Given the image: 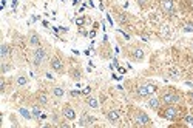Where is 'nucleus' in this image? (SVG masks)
I'll use <instances>...</instances> for the list:
<instances>
[{"label": "nucleus", "mask_w": 193, "mask_h": 128, "mask_svg": "<svg viewBox=\"0 0 193 128\" xmlns=\"http://www.w3.org/2000/svg\"><path fill=\"white\" fill-rule=\"evenodd\" d=\"M17 3H19V0H12V11H16V8H17Z\"/></svg>", "instance_id": "33"}, {"label": "nucleus", "mask_w": 193, "mask_h": 128, "mask_svg": "<svg viewBox=\"0 0 193 128\" xmlns=\"http://www.w3.org/2000/svg\"><path fill=\"white\" fill-rule=\"evenodd\" d=\"M117 31H119V33H120V34H122V36H124V39H127V40H128V39H130V34H127V33H125V31H122V30H117Z\"/></svg>", "instance_id": "27"}, {"label": "nucleus", "mask_w": 193, "mask_h": 128, "mask_svg": "<svg viewBox=\"0 0 193 128\" xmlns=\"http://www.w3.org/2000/svg\"><path fill=\"white\" fill-rule=\"evenodd\" d=\"M70 76H71V79H74V80H77V82H79L80 77H82L79 70H71V71H70Z\"/></svg>", "instance_id": "21"}, {"label": "nucleus", "mask_w": 193, "mask_h": 128, "mask_svg": "<svg viewBox=\"0 0 193 128\" xmlns=\"http://www.w3.org/2000/svg\"><path fill=\"white\" fill-rule=\"evenodd\" d=\"M91 93V88L90 86H87V88H83V91H82V94H85V96H88Z\"/></svg>", "instance_id": "28"}, {"label": "nucleus", "mask_w": 193, "mask_h": 128, "mask_svg": "<svg viewBox=\"0 0 193 128\" xmlns=\"http://www.w3.org/2000/svg\"><path fill=\"white\" fill-rule=\"evenodd\" d=\"M53 94H54V97L60 99V97H64V96H65V89H64V88H60V86H54V88H53Z\"/></svg>", "instance_id": "16"}, {"label": "nucleus", "mask_w": 193, "mask_h": 128, "mask_svg": "<svg viewBox=\"0 0 193 128\" xmlns=\"http://www.w3.org/2000/svg\"><path fill=\"white\" fill-rule=\"evenodd\" d=\"M30 43H31L34 48L40 46V37H39V34L36 31H31V33H30Z\"/></svg>", "instance_id": "12"}, {"label": "nucleus", "mask_w": 193, "mask_h": 128, "mask_svg": "<svg viewBox=\"0 0 193 128\" xmlns=\"http://www.w3.org/2000/svg\"><path fill=\"white\" fill-rule=\"evenodd\" d=\"M45 60H46V53H45V49H43L42 46H37V48L33 51V63H34L36 66H40Z\"/></svg>", "instance_id": "4"}, {"label": "nucleus", "mask_w": 193, "mask_h": 128, "mask_svg": "<svg viewBox=\"0 0 193 128\" xmlns=\"http://www.w3.org/2000/svg\"><path fill=\"white\" fill-rule=\"evenodd\" d=\"M184 121H186V124H189L190 127H193V116L192 114H187V116L184 117Z\"/></svg>", "instance_id": "22"}, {"label": "nucleus", "mask_w": 193, "mask_h": 128, "mask_svg": "<svg viewBox=\"0 0 193 128\" xmlns=\"http://www.w3.org/2000/svg\"><path fill=\"white\" fill-rule=\"evenodd\" d=\"M79 2H80V0H73V6H76L77 3H79Z\"/></svg>", "instance_id": "36"}, {"label": "nucleus", "mask_w": 193, "mask_h": 128, "mask_svg": "<svg viewBox=\"0 0 193 128\" xmlns=\"http://www.w3.org/2000/svg\"><path fill=\"white\" fill-rule=\"evenodd\" d=\"M9 53H11V48H9V45H6V43H2V46H0V57H8L9 56Z\"/></svg>", "instance_id": "14"}, {"label": "nucleus", "mask_w": 193, "mask_h": 128, "mask_svg": "<svg viewBox=\"0 0 193 128\" xmlns=\"http://www.w3.org/2000/svg\"><path fill=\"white\" fill-rule=\"evenodd\" d=\"M19 113H20V116H22V117H25L26 121L33 119V113H31L30 110H26V108H20V110H19Z\"/></svg>", "instance_id": "17"}, {"label": "nucleus", "mask_w": 193, "mask_h": 128, "mask_svg": "<svg viewBox=\"0 0 193 128\" xmlns=\"http://www.w3.org/2000/svg\"><path fill=\"white\" fill-rule=\"evenodd\" d=\"M134 124L138 127H150L152 125V119L144 111H136V114H134Z\"/></svg>", "instance_id": "3"}, {"label": "nucleus", "mask_w": 193, "mask_h": 128, "mask_svg": "<svg viewBox=\"0 0 193 128\" xmlns=\"http://www.w3.org/2000/svg\"><path fill=\"white\" fill-rule=\"evenodd\" d=\"M158 114H159L161 117L167 119V121H175V119H178V116H179V110H178L175 105H167L165 108L159 110Z\"/></svg>", "instance_id": "1"}, {"label": "nucleus", "mask_w": 193, "mask_h": 128, "mask_svg": "<svg viewBox=\"0 0 193 128\" xmlns=\"http://www.w3.org/2000/svg\"><path fill=\"white\" fill-rule=\"evenodd\" d=\"M138 3H139L142 8H145V6H147V3H148V0H138Z\"/></svg>", "instance_id": "29"}, {"label": "nucleus", "mask_w": 193, "mask_h": 128, "mask_svg": "<svg viewBox=\"0 0 193 128\" xmlns=\"http://www.w3.org/2000/svg\"><path fill=\"white\" fill-rule=\"evenodd\" d=\"M37 99H39V103H40V105H46V103H48V96H46L45 93H40L37 96Z\"/></svg>", "instance_id": "20"}, {"label": "nucleus", "mask_w": 193, "mask_h": 128, "mask_svg": "<svg viewBox=\"0 0 193 128\" xmlns=\"http://www.w3.org/2000/svg\"><path fill=\"white\" fill-rule=\"evenodd\" d=\"M94 122H96V119H94L93 116L83 114V116L80 117V121H79V125H80V127H91Z\"/></svg>", "instance_id": "8"}, {"label": "nucleus", "mask_w": 193, "mask_h": 128, "mask_svg": "<svg viewBox=\"0 0 193 128\" xmlns=\"http://www.w3.org/2000/svg\"><path fill=\"white\" fill-rule=\"evenodd\" d=\"M161 100H162L165 105H175V103L179 102V94L175 93V91H165V93H162Z\"/></svg>", "instance_id": "2"}, {"label": "nucleus", "mask_w": 193, "mask_h": 128, "mask_svg": "<svg viewBox=\"0 0 193 128\" xmlns=\"http://www.w3.org/2000/svg\"><path fill=\"white\" fill-rule=\"evenodd\" d=\"M88 36H90V39H94V37H96V31H94V30H93V31H90V33H88Z\"/></svg>", "instance_id": "31"}, {"label": "nucleus", "mask_w": 193, "mask_h": 128, "mask_svg": "<svg viewBox=\"0 0 193 128\" xmlns=\"http://www.w3.org/2000/svg\"><path fill=\"white\" fill-rule=\"evenodd\" d=\"M31 113H33V117H34V119H37V121L40 119V117H42V110L39 108L37 105L31 108Z\"/></svg>", "instance_id": "19"}, {"label": "nucleus", "mask_w": 193, "mask_h": 128, "mask_svg": "<svg viewBox=\"0 0 193 128\" xmlns=\"http://www.w3.org/2000/svg\"><path fill=\"white\" fill-rule=\"evenodd\" d=\"M9 70H11V66H9V65H3V68H2V71H3V73H6V71H9Z\"/></svg>", "instance_id": "32"}, {"label": "nucleus", "mask_w": 193, "mask_h": 128, "mask_svg": "<svg viewBox=\"0 0 193 128\" xmlns=\"http://www.w3.org/2000/svg\"><path fill=\"white\" fill-rule=\"evenodd\" d=\"M192 49H193V40H192Z\"/></svg>", "instance_id": "37"}, {"label": "nucleus", "mask_w": 193, "mask_h": 128, "mask_svg": "<svg viewBox=\"0 0 193 128\" xmlns=\"http://www.w3.org/2000/svg\"><path fill=\"white\" fill-rule=\"evenodd\" d=\"M49 63H51V68H53L54 71H57V73H62V71H64V62H62L59 57H53Z\"/></svg>", "instance_id": "7"}, {"label": "nucleus", "mask_w": 193, "mask_h": 128, "mask_svg": "<svg viewBox=\"0 0 193 128\" xmlns=\"http://www.w3.org/2000/svg\"><path fill=\"white\" fill-rule=\"evenodd\" d=\"M16 84H17V86H26L28 85V77H25V76H19V77L16 79Z\"/></svg>", "instance_id": "18"}, {"label": "nucleus", "mask_w": 193, "mask_h": 128, "mask_svg": "<svg viewBox=\"0 0 193 128\" xmlns=\"http://www.w3.org/2000/svg\"><path fill=\"white\" fill-rule=\"evenodd\" d=\"M107 20L110 22V25H111V26H115V22H113V19H111V16H110V14H107Z\"/></svg>", "instance_id": "30"}, {"label": "nucleus", "mask_w": 193, "mask_h": 128, "mask_svg": "<svg viewBox=\"0 0 193 128\" xmlns=\"http://www.w3.org/2000/svg\"><path fill=\"white\" fill-rule=\"evenodd\" d=\"M170 77H172L173 80H178V77H179V76H178V71H175V70H173V71L170 73Z\"/></svg>", "instance_id": "25"}, {"label": "nucleus", "mask_w": 193, "mask_h": 128, "mask_svg": "<svg viewBox=\"0 0 193 128\" xmlns=\"http://www.w3.org/2000/svg\"><path fill=\"white\" fill-rule=\"evenodd\" d=\"M182 31H184V33H192V31H193V25H192V23L186 25V26L182 28Z\"/></svg>", "instance_id": "24"}, {"label": "nucleus", "mask_w": 193, "mask_h": 128, "mask_svg": "<svg viewBox=\"0 0 193 128\" xmlns=\"http://www.w3.org/2000/svg\"><path fill=\"white\" fill-rule=\"evenodd\" d=\"M107 119H108L111 124H117L119 119H120V116H119V113H117L116 110H110V111H107Z\"/></svg>", "instance_id": "11"}, {"label": "nucleus", "mask_w": 193, "mask_h": 128, "mask_svg": "<svg viewBox=\"0 0 193 128\" xmlns=\"http://www.w3.org/2000/svg\"><path fill=\"white\" fill-rule=\"evenodd\" d=\"M87 22V19L85 17H79V19H76V25L77 26H83V23Z\"/></svg>", "instance_id": "23"}, {"label": "nucleus", "mask_w": 193, "mask_h": 128, "mask_svg": "<svg viewBox=\"0 0 193 128\" xmlns=\"http://www.w3.org/2000/svg\"><path fill=\"white\" fill-rule=\"evenodd\" d=\"M189 97H190V99H192V100H193V89H192V91H190V93H189Z\"/></svg>", "instance_id": "35"}, {"label": "nucleus", "mask_w": 193, "mask_h": 128, "mask_svg": "<svg viewBox=\"0 0 193 128\" xmlns=\"http://www.w3.org/2000/svg\"><path fill=\"white\" fill-rule=\"evenodd\" d=\"M42 25H43V26H45V28H48V26H49V23H48V22H46V20H43V22H42Z\"/></svg>", "instance_id": "34"}, {"label": "nucleus", "mask_w": 193, "mask_h": 128, "mask_svg": "<svg viewBox=\"0 0 193 128\" xmlns=\"http://www.w3.org/2000/svg\"><path fill=\"white\" fill-rule=\"evenodd\" d=\"M87 105L91 107V108H99V100H97L96 97L88 96V97H87Z\"/></svg>", "instance_id": "15"}, {"label": "nucleus", "mask_w": 193, "mask_h": 128, "mask_svg": "<svg viewBox=\"0 0 193 128\" xmlns=\"http://www.w3.org/2000/svg\"><path fill=\"white\" fill-rule=\"evenodd\" d=\"M70 94H71V96H73V97H79V96H80V94H82V91H79V89H73V91H71V93H70Z\"/></svg>", "instance_id": "26"}, {"label": "nucleus", "mask_w": 193, "mask_h": 128, "mask_svg": "<svg viewBox=\"0 0 193 128\" xmlns=\"http://www.w3.org/2000/svg\"><path fill=\"white\" fill-rule=\"evenodd\" d=\"M147 105H148L152 110H159V105H161V97H152V99H148Z\"/></svg>", "instance_id": "13"}, {"label": "nucleus", "mask_w": 193, "mask_h": 128, "mask_svg": "<svg viewBox=\"0 0 193 128\" xmlns=\"http://www.w3.org/2000/svg\"><path fill=\"white\" fill-rule=\"evenodd\" d=\"M173 8H175L173 0H161V9L164 12H173Z\"/></svg>", "instance_id": "10"}, {"label": "nucleus", "mask_w": 193, "mask_h": 128, "mask_svg": "<svg viewBox=\"0 0 193 128\" xmlns=\"http://www.w3.org/2000/svg\"><path fill=\"white\" fill-rule=\"evenodd\" d=\"M158 88L154 85H139L138 88H136V94L139 96V97H147V96H150L152 93H154Z\"/></svg>", "instance_id": "5"}, {"label": "nucleus", "mask_w": 193, "mask_h": 128, "mask_svg": "<svg viewBox=\"0 0 193 128\" xmlns=\"http://www.w3.org/2000/svg\"><path fill=\"white\" fill-rule=\"evenodd\" d=\"M144 57H145V54H144V49H142V48L134 46V48L131 49V59H133V60L141 62V60H144Z\"/></svg>", "instance_id": "6"}, {"label": "nucleus", "mask_w": 193, "mask_h": 128, "mask_svg": "<svg viewBox=\"0 0 193 128\" xmlns=\"http://www.w3.org/2000/svg\"><path fill=\"white\" fill-rule=\"evenodd\" d=\"M62 113H64V116H65L68 121H74V119H76V111H74L70 105H65L64 110H62Z\"/></svg>", "instance_id": "9"}]
</instances>
